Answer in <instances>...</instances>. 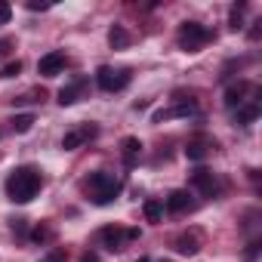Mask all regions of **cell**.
Returning <instances> with one entry per match:
<instances>
[{
    "mask_svg": "<svg viewBox=\"0 0 262 262\" xmlns=\"http://www.w3.org/2000/svg\"><path fill=\"white\" fill-rule=\"evenodd\" d=\"M37 191H40V173H37L34 167H19L16 173H10V179H7V194H10V201L28 204Z\"/></svg>",
    "mask_w": 262,
    "mask_h": 262,
    "instance_id": "6da1fadb",
    "label": "cell"
},
{
    "mask_svg": "<svg viewBox=\"0 0 262 262\" xmlns=\"http://www.w3.org/2000/svg\"><path fill=\"white\" fill-rule=\"evenodd\" d=\"M80 188L90 194V201H93V204L105 207V204H111V201L120 194V188H123V185H120V179H117V176H111V173H102V170H99V173H90V176L80 182Z\"/></svg>",
    "mask_w": 262,
    "mask_h": 262,
    "instance_id": "7a4b0ae2",
    "label": "cell"
},
{
    "mask_svg": "<svg viewBox=\"0 0 262 262\" xmlns=\"http://www.w3.org/2000/svg\"><path fill=\"white\" fill-rule=\"evenodd\" d=\"M210 37H213V34H210L201 22H182V25H179V47H182L185 53H198Z\"/></svg>",
    "mask_w": 262,
    "mask_h": 262,
    "instance_id": "3957f363",
    "label": "cell"
},
{
    "mask_svg": "<svg viewBox=\"0 0 262 262\" xmlns=\"http://www.w3.org/2000/svg\"><path fill=\"white\" fill-rule=\"evenodd\" d=\"M129 74L126 68H108V65H102L99 71H96V83H99V90H105V93H117V90H123L126 83H129Z\"/></svg>",
    "mask_w": 262,
    "mask_h": 262,
    "instance_id": "277c9868",
    "label": "cell"
},
{
    "mask_svg": "<svg viewBox=\"0 0 262 262\" xmlns=\"http://www.w3.org/2000/svg\"><path fill=\"white\" fill-rule=\"evenodd\" d=\"M99 237H102L105 250L114 253V250H123L126 241H136V237H139V228H126V231H123V228H117V225H108V228H102Z\"/></svg>",
    "mask_w": 262,
    "mask_h": 262,
    "instance_id": "5b68a950",
    "label": "cell"
},
{
    "mask_svg": "<svg viewBox=\"0 0 262 262\" xmlns=\"http://www.w3.org/2000/svg\"><path fill=\"white\" fill-rule=\"evenodd\" d=\"M191 185H194L204 198H216V194L222 191L219 176H216V173H210V170H194V173H191Z\"/></svg>",
    "mask_w": 262,
    "mask_h": 262,
    "instance_id": "8992f818",
    "label": "cell"
},
{
    "mask_svg": "<svg viewBox=\"0 0 262 262\" xmlns=\"http://www.w3.org/2000/svg\"><path fill=\"white\" fill-rule=\"evenodd\" d=\"M62 68H65V53H62V50H53V53H47V56L37 62V71H40L43 77H56V74H62Z\"/></svg>",
    "mask_w": 262,
    "mask_h": 262,
    "instance_id": "52a82bcc",
    "label": "cell"
},
{
    "mask_svg": "<svg viewBox=\"0 0 262 262\" xmlns=\"http://www.w3.org/2000/svg\"><path fill=\"white\" fill-rule=\"evenodd\" d=\"M99 133L96 126H80V129H71V133H65V139H62V148L65 151H74V148H80L86 139H93Z\"/></svg>",
    "mask_w": 262,
    "mask_h": 262,
    "instance_id": "ba28073f",
    "label": "cell"
},
{
    "mask_svg": "<svg viewBox=\"0 0 262 262\" xmlns=\"http://www.w3.org/2000/svg\"><path fill=\"white\" fill-rule=\"evenodd\" d=\"M191 207H194V201H191V194H188L185 188L170 191V198H167V210H170V213H185V210H191Z\"/></svg>",
    "mask_w": 262,
    "mask_h": 262,
    "instance_id": "9c48e42d",
    "label": "cell"
},
{
    "mask_svg": "<svg viewBox=\"0 0 262 262\" xmlns=\"http://www.w3.org/2000/svg\"><path fill=\"white\" fill-rule=\"evenodd\" d=\"M250 90V83L247 80H241V83H231L228 90H225V108H241L244 105V93Z\"/></svg>",
    "mask_w": 262,
    "mask_h": 262,
    "instance_id": "30bf717a",
    "label": "cell"
},
{
    "mask_svg": "<svg viewBox=\"0 0 262 262\" xmlns=\"http://www.w3.org/2000/svg\"><path fill=\"white\" fill-rule=\"evenodd\" d=\"M83 86H86V80H83V77H77L74 83H68V86H62V90H59V105H74Z\"/></svg>",
    "mask_w": 262,
    "mask_h": 262,
    "instance_id": "8fae6325",
    "label": "cell"
},
{
    "mask_svg": "<svg viewBox=\"0 0 262 262\" xmlns=\"http://www.w3.org/2000/svg\"><path fill=\"white\" fill-rule=\"evenodd\" d=\"M256 117H259V105H256V102H247V105H241V108H237L234 123H237V126H250Z\"/></svg>",
    "mask_w": 262,
    "mask_h": 262,
    "instance_id": "7c38bea8",
    "label": "cell"
},
{
    "mask_svg": "<svg viewBox=\"0 0 262 262\" xmlns=\"http://www.w3.org/2000/svg\"><path fill=\"white\" fill-rule=\"evenodd\" d=\"M142 213H145L148 222H161V219H164V204H161L158 198H148V201L142 204Z\"/></svg>",
    "mask_w": 262,
    "mask_h": 262,
    "instance_id": "4fadbf2b",
    "label": "cell"
},
{
    "mask_svg": "<svg viewBox=\"0 0 262 262\" xmlns=\"http://www.w3.org/2000/svg\"><path fill=\"white\" fill-rule=\"evenodd\" d=\"M108 43H111V50H123V47L129 43V34H126V28H123V25H114V28L108 31Z\"/></svg>",
    "mask_w": 262,
    "mask_h": 262,
    "instance_id": "5bb4252c",
    "label": "cell"
},
{
    "mask_svg": "<svg viewBox=\"0 0 262 262\" xmlns=\"http://www.w3.org/2000/svg\"><path fill=\"white\" fill-rule=\"evenodd\" d=\"M176 250L185 253V256H194V253H198V234H194V231H191V234H179V237H176Z\"/></svg>",
    "mask_w": 262,
    "mask_h": 262,
    "instance_id": "9a60e30c",
    "label": "cell"
},
{
    "mask_svg": "<svg viewBox=\"0 0 262 262\" xmlns=\"http://www.w3.org/2000/svg\"><path fill=\"white\" fill-rule=\"evenodd\" d=\"M120 148H123V158H126V164H133V161H136V155L142 151V142H139L136 136H126V139L120 142Z\"/></svg>",
    "mask_w": 262,
    "mask_h": 262,
    "instance_id": "2e32d148",
    "label": "cell"
},
{
    "mask_svg": "<svg viewBox=\"0 0 262 262\" xmlns=\"http://www.w3.org/2000/svg\"><path fill=\"white\" fill-rule=\"evenodd\" d=\"M244 10H247V4H234L231 7V13H228V28L231 31H241L244 28Z\"/></svg>",
    "mask_w": 262,
    "mask_h": 262,
    "instance_id": "e0dca14e",
    "label": "cell"
},
{
    "mask_svg": "<svg viewBox=\"0 0 262 262\" xmlns=\"http://www.w3.org/2000/svg\"><path fill=\"white\" fill-rule=\"evenodd\" d=\"M31 126H34V114H19V117L13 120V129H16V133H28Z\"/></svg>",
    "mask_w": 262,
    "mask_h": 262,
    "instance_id": "ac0fdd59",
    "label": "cell"
},
{
    "mask_svg": "<svg viewBox=\"0 0 262 262\" xmlns=\"http://www.w3.org/2000/svg\"><path fill=\"white\" fill-rule=\"evenodd\" d=\"M185 155H188V161H204L207 158V148H204V142H188Z\"/></svg>",
    "mask_w": 262,
    "mask_h": 262,
    "instance_id": "d6986e66",
    "label": "cell"
},
{
    "mask_svg": "<svg viewBox=\"0 0 262 262\" xmlns=\"http://www.w3.org/2000/svg\"><path fill=\"white\" fill-rule=\"evenodd\" d=\"M40 262H68V253H65L62 247H56V250H50V253H47Z\"/></svg>",
    "mask_w": 262,
    "mask_h": 262,
    "instance_id": "ffe728a7",
    "label": "cell"
},
{
    "mask_svg": "<svg viewBox=\"0 0 262 262\" xmlns=\"http://www.w3.org/2000/svg\"><path fill=\"white\" fill-rule=\"evenodd\" d=\"M19 71H22V62L16 59V62H10V65H4V71H0V77H19Z\"/></svg>",
    "mask_w": 262,
    "mask_h": 262,
    "instance_id": "44dd1931",
    "label": "cell"
},
{
    "mask_svg": "<svg viewBox=\"0 0 262 262\" xmlns=\"http://www.w3.org/2000/svg\"><path fill=\"white\" fill-rule=\"evenodd\" d=\"M28 10L31 13H37V10L43 13V10H50V4H47V0H28Z\"/></svg>",
    "mask_w": 262,
    "mask_h": 262,
    "instance_id": "7402d4cb",
    "label": "cell"
},
{
    "mask_svg": "<svg viewBox=\"0 0 262 262\" xmlns=\"http://www.w3.org/2000/svg\"><path fill=\"white\" fill-rule=\"evenodd\" d=\"M31 237H34V241H50V237H53V228H34Z\"/></svg>",
    "mask_w": 262,
    "mask_h": 262,
    "instance_id": "603a6c76",
    "label": "cell"
},
{
    "mask_svg": "<svg viewBox=\"0 0 262 262\" xmlns=\"http://www.w3.org/2000/svg\"><path fill=\"white\" fill-rule=\"evenodd\" d=\"M10 16H13L10 4H0V25H7V22H10Z\"/></svg>",
    "mask_w": 262,
    "mask_h": 262,
    "instance_id": "cb8c5ba5",
    "label": "cell"
},
{
    "mask_svg": "<svg viewBox=\"0 0 262 262\" xmlns=\"http://www.w3.org/2000/svg\"><path fill=\"white\" fill-rule=\"evenodd\" d=\"M13 231H19V234H25V219H16V222H13Z\"/></svg>",
    "mask_w": 262,
    "mask_h": 262,
    "instance_id": "d4e9b609",
    "label": "cell"
},
{
    "mask_svg": "<svg viewBox=\"0 0 262 262\" xmlns=\"http://www.w3.org/2000/svg\"><path fill=\"white\" fill-rule=\"evenodd\" d=\"M136 262H151V259H136Z\"/></svg>",
    "mask_w": 262,
    "mask_h": 262,
    "instance_id": "484cf974",
    "label": "cell"
}]
</instances>
